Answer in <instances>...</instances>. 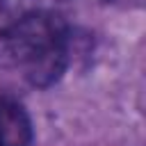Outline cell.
Segmentation results:
<instances>
[{
	"label": "cell",
	"instance_id": "1",
	"mask_svg": "<svg viewBox=\"0 0 146 146\" xmlns=\"http://www.w3.org/2000/svg\"><path fill=\"white\" fill-rule=\"evenodd\" d=\"M71 57V27L62 11L34 14L0 25V68L18 71L32 87L55 84Z\"/></svg>",
	"mask_w": 146,
	"mask_h": 146
},
{
	"label": "cell",
	"instance_id": "2",
	"mask_svg": "<svg viewBox=\"0 0 146 146\" xmlns=\"http://www.w3.org/2000/svg\"><path fill=\"white\" fill-rule=\"evenodd\" d=\"M34 139L32 119L25 105L2 91L0 94V146H30Z\"/></svg>",
	"mask_w": 146,
	"mask_h": 146
},
{
	"label": "cell",
	"instance_id": "3",
	"mask_svg": "<svg viewBox=\"0 0 146 146\" xmlns=\"http://www.w3.org/2000/svg\"><path fill=\"white\" fill-rule=\"evenodd\" d=\"M48 11H59V0H0V25Z\"/></svg>",
	"mask_w": 146,
	"mask_h": 146
}]
</instances>
